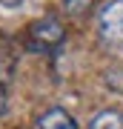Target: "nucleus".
Listing matches in <instances>:
<instances>
[{
    "mask_svg": "<svg viewBox=\"0 0 123 129\" xmlns=\"http://www.w3.org/2000/svg\"><path fill=\"white\" fill-rule=\"evenodd\" d=\"M100 37L112 46H123V0H109L97 12Z\"/></svg>",
    "mask_w": 123,
    "mask_h": 129,
    "instance_id": "1",
    "label": "nucleus"
},
{
    "mask_svg": "<svg viewBox=\"0 0 123 129\" xmlns=\"http://www.w3.org/2000/svg\"><path fill=\"white\" fill-rule=\"evenodd\" d=\"M63 40H66V32H63L57 17H43V20H37L32 26V46L40 49V52L57 49Z\"/></svg>",
    "mask_w": 123,
    "mask_h": 129,
    "instance_id": "2",
    "label": "nucleus"
},
{
    "mask_svg": "<svg viewBox=\"0 0 123 129\" xmlns=\"http://www.w3.org/2000/svg\"><path fill=\"white\" fill-rule=\"evenodd\" d=\"M37 129H77V120L69 115L60 106H52L46 109L40 118H37Z\"/></svg>",
    "mask_w": 123,
    "mask_h": 129,
    "instance_id": "3",
    "label": "nucleus"
},
{
    "mask_svg": "<svg viewBox=\"0 0 123 129\" xmlns=\"http://www.w3.org/2000/svg\"><path fill=\"white\" fill-rule=\"evenodd\" d=\"M89 129H123V115H117V112H112V109H106V112H100V115L92 118Z\"/></svg>",
    "mask_w": 123,
    "mask_h": 129,
    "instance_id": "4",
    "label": "nucleus"
},
{
    "mask_svg": "<svg viewBox=\"0 0 123 129\" xmlns=\"http://www.w3.org/2000/svg\"><path fill=\"white\" fill-rule=\"evenodd\" d=\"M63 6H66L69 14H83L92 6V0H63Z\"/></svg>",
    "mask_w": 123,
    "mask_h": 129,
    "instance_id": "5",
    "label": "nucleus"
},
{
    "mask_svg": "<svg viewBox=\"0 0 123 129\" xmlns=\"http://www.w3.org/2000/svg\"><path fill=\"white\" fill-rule=\"evenodd\" d=\"M3 112H6V89L0 86V115H3Z\"/></svg>",
    "mask_w": 123,
    "mask_h": 129,
    "instance_id": "6",
    "label": "nucleus"
},
{
    "mask_svg": "<svg viewBox=\"0 0 123 129\" xmlns=\"http://www.w3.org/2000/svg\"><path fill=\"white\" fill-rule=\"evenodd\" d=\"M20 0H0V6H17Z\"/></svg>",
    "mask_w": 123,
    "mask_h": 129,
    "instance_id": "7",
    "label": "nucleus"
}]
</instances>
